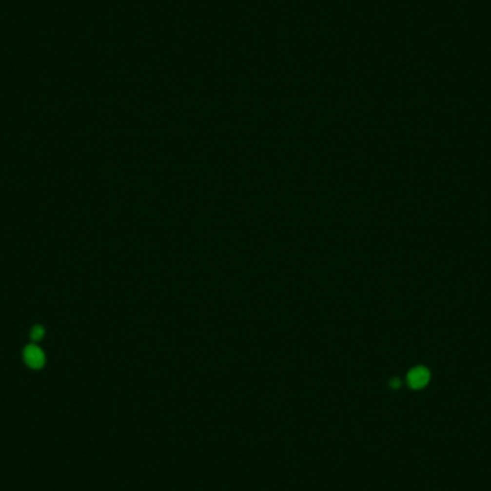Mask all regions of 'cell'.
<instances>
[{"label":"cell","instance_id":"6da1fadb","mask_svg":"<svg viewBox=\"0 0 491 491\" xmlns=\"http://www.w3.org/2000/svg\"><path fill=\"white\" fill-rule=\"evenodd\" d=\"M407 379H408V385L410 387L413 388V389H421V388H424L428 384V381H430V372H428L427 368L418 366V368H415V369H412L408 373Z\"/></svg>","mask_w":491,"mask_h":491},{"label":"cell","instance_id":"7a4b0ae2","mask_svg":"<svg viewBox=\"0 0 491 491\" xmlns=\"http://www.w3.org/2000/svg\"><path fill=\"white\" fill-rule=\"evenodd\" d=\"M25 358L26 362H27L30 366H33V368H39V366L43 363V354L40 352V349H38V348H35V346L27 348V351H26L25 354Z\"/></svg>","mask_w":491,"mask_h":491}]
</instances>
